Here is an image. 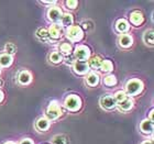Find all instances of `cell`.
I'll list each match as a JSON object with an SVG mask.
<instances>
[{"mask_svg": "<svg viewBox=\"0 0 154 144\" xmlns=\"http://www.w3.org/2000/svg\"><path fill=\"white\" fill-rule=\"evenodd\" d=\"M142 89H143V85H142L141 81L138 79L130 80V81L125 85V91H127V93L130 95V96L138 95L139 93H141Z\"/></svg>", "mask_w": 154, "mask_h": 144, "instance_id": "6da1fadb", "label": "cell"}, {"mask_svg": "<svg viewBox=\"0 0 154 144\" xmlns=\"http://www.w3.org/2000/svg\"><path fill=\"white\" fill-rule=\"evenodd\" d=\"M66 36H67L68 40H71L72 42H77V41H80V40L83 38L84 32L79 26H72L68 28L67 32H66Z\"/></svg>", "mask_w": 154, "mask_h": 144, "instance_id": "7a4b0ae2", "label": "cell"}, {"mask_svg": "<svg viewBox=\"0 0 154 144\" xmlns=\"http://www.w3.org/2000/svg\"><path fill=\"white\" fill-rule=\"evenodd\" d=\"M62 115V109L56 101H52L46 110V117L50 120H55Z\"/></svg>", "mask_w": 154, "mask_h": 144, "instance_id": "3957f363", "label": "cell"}, {"mask_svg": "<svg viewBox=\"0 0 154 144\" xmlns=\"http://www.w3.org/2000/svg\"><path fill=\"white\" fill-rule=\"evenodd\" d=\"M65 106L68 110L71 111H77L79 110L80 106H82V101H80V98L78 96H75V95H71L68 96L65 100Z\"/></svg>", "mask_w": 154, "mask_h": 144, "instance_id": "277c9868", "label": "cell"}, {"mask_svg": "<svg viewBox=\"0 0 154 144\" xmlns=\"http://www.w3.org/2000/svg\"><path fill=\"white\" fill-rule=\"evenodd\" d=\"M90 56V51L89 48L85 46V45H79L77 46L75 50V57L77 58V61H85L88 60Z\"/></svg>", "mask_w": 154, "mask_h": 144, "instance_id": "5b68a950", "label": "cell"}, {"mask_svg": "<svg viewBox=\"0 0 154 144\" xmlns=\"http://www.w3.org/2000/svg\"><path fill=\"white\" fill-rule=\"evenodd\" d=\"M74 71L79 75H84L89 71V66L88 63L85 61H76L74 63Z\"/></svg>", "mask_w": 154, "mask_h": 144, "instance_id": "8992f818", "label": "cell"}, {"mask_svg": "<svg viewBox=\"0 0 154 144\" xmlns=\"http://www.w3.org/2000/svg\"><path fill=\"white\" fill-rule=\"evenodd\" d=\"M100 103H101V106L106 109H113L117 106V101H116L115 98L111 96H106V97H103V98H101Z\"/></svg>", "mask_w": 154, "mask_h": 144, "instance_id": "52a82bcc", "label": "cell"}, {"mask_svg": "<svg viewBox=\"0 0 154 144\" xmlns=\"http://www.w3.org/2000/svg\"><path fill=\"white\" fill-rule=\"evenodd\" d=\"M48 36H51L52 38H60L62 35V33H63V29H62L61 26H58V24H54V26H52L50 28V30L48 31Z\"/></svg>", "mask_w": 154, "mask_h": 144, "instance_id": "ba28073f", "label": "cell"}, {"mask_svg": "<svg viewBox=\"0 0 154 144\" xmlns=\"http://www.w3.org/2000/svg\"><path fill=\"white\" fill-rule=\"evenodd\" d=\"M48 19L55 22V21H58L62 18V11L57 7H53V8H51V9L48 10Z\"/></svg>", "mask_w": 154, "mask_h": 144, "instance_id": "9c48e42d", "label": "cell"}, {"mask_svg": "<svg viewBox=\"0 0 154 144\" xmlns=\"http://www.w3.org/2000/svg\"><path fill=\"white\" fill-rule=\"evenodd\" d=\"M140 129L143 133H146V134H151L153 132V122L151 120H144V121L141 122L140 124Z\"/></svg>", "mask_w": 154, "mask_h": 144, "instance_id": "30bf717a", "label": "cell"}, {"mask_svg": "<svg viewBox=\"0 0 154 144\" xmlns=\"http://www.w3.org/2000/svg\"><path fill=\"white\" fill-rule=\"evenodd\" d=\"M130 20H131V22L134 24V26H140L142 22H143V14L141 12H139V11H134V12L131 13V16H130Z\"/></svg>", "mask_w": 154, "mask_h": 144, "instance_id": "8fae6325", "label": "cell"}, {"mask_svg": "<svg viewBox=\"0 0 154 144\" xmlns=\"http://www.w3.org/2000/svg\"><path fill=\"white\" fill-rule=\"evenodd\" d=\"M31 79H32V76L29 72L23 71L19 74V81L23 85H28V84L31 83Z\"/></svg>", "mask_w": 154, "mask_h": 144, "instance_id": "7c38bea8", "label": "cell"}, {"mask_svg": "<svg viewBox=\"0 0 154 144\" xmlns=\"http://www.w3.org/2000/svg\"><path fill=\"white\" fill-rule=\"evenodd\" d=\"M119 43L122 47H130L132 45V38L128 34H122L119 38Z\"/></svg>", "mask_w": 154, "mask_h": 144, "instance_id": "4fadbf2b", "label": "cell"}, {"mask_svg": "<svg viewBox=\"0 0 154 144\" xmlns=\"http://www.w3.org/2000/svg\"><path fill=\"white\" fill-rule=\"evenodd\" d=\"M116 26H117V30H118L119 32H121V33L127 32V31L129 30V23H128V21H127V20H125V19L118 20V22H117Z\"/></svg>", "mask_w": 154, "mask_h": 144, "instance_id": "5bb4252c", "label": "cell"}, {"mask_svg": "<svg viewBox=\"0 0 154 144\" xmlns=\"http://www.w3.org/2000/svg\"><path fill=\"white\" fill-rule=\"evenodd\" d=\"M101 58L99 57V56H94V57H91L88 61V66L91 68H94V69H96V68H99L100 65H101Z\"/></svg>", "mask_w": 154, "mask_h": 144, "instance_id": "9a60e30c", "label": "cell"}, {"mask_svg": "<svg viewBox=\"0 0 154 144\" xmlns=\"http://www.w3.org/2000/svg\"><path fill=\"white\" fill-rule=\"evenodd\" d=\"M87 84L89 85V86H96L98 81H99V77L98 75L95 73H90L88 76H87Z\"/></svg>", "mask_w": 154, "mask_h": 144, "instance_id": "2e32d148", "label": "cell"}, {"mask_svg": "<svg viewBox=\"0 0 154 144\" xmlns=\"http://www.w3.org/2000/svg\"><path fill=\"white\" fill-rule=\"evenodd\" d=\"M48 125H50V122H48V120H46V119H44V118L38 119V121L36 122V128H38L40 131H45V130H48Z\"/></svg>", "mask_w": 154, "mask_h": 144, "instance_id": "e0dca14e", "label": "cell"}, {"mask_svg": "<svg viewBox=\"0 0 154 144\" xmlns=\"http://www.w3.org/2000/svg\"><path fill=\"white\" fill-rule=\"evenodd\" d=\"M119 107H120V109L123 110V111H129V110L132 109V107H133V103H132V100L127 98V99H125L123 101L119 103Z\"/></svg>", "mask_w": 154, "mask_h": 144, "instance_id": "ac0fdd59", "label": "cell"}, {"mask_svg": "<svg viewBox=\"0 0 154 144\" xmlns=\"http://www.w3.org/2000/svg\"><path fill=\"white\" fill-rule=\"evenodd\" d=\"M12 63V57L10 56V55H7V54H3L0 56V65L3 66V67H8L10 66Z\"/></svg>", "mask_w": 154, "mask_h": 144, "instance_id": "d6986e66", "label": "cell"}, {"mask_svg": "<svg viewBox=\"0 0 154 144\" xmlns=\"http://www.w3.org/2000/svg\"><path fill=\"white\" fill-rule=\"evenodd\" d=\"M100 69H101V72H103V73H108V72H111L113 68V65L112 63L110 61H108V60H106V61H103L101 62V65H100Z\"/></svg>", "mask_w": 154, "mask_h": 144, "instance_id": "ffe728a7", "label": "cell"}, {"mask_svg": "<svg viewBox=\"0 0 154 144\" xmlns=\"http://www.w3.org/2000/svg\"><path fill=\"white\" fill-rule=\"evenodd\" d=\"M61 20H62V26L69 28V26H72V24H73V17H72V14H69V13L64 14V16L61 18Z\"/></svg>", "mask_w": 154, "mask_h": 144, "instance_id": "44dd1931", "label": "cell"}, {"mask_svg": "<svg viewBox=\"0 0 154 144\" xmlns=\"http://www.w3.org/2000/svg\"><path fill=\"white\" fill-rule=\"evenodd\" d=\"M50 60H51L52 63H54V64H57V63H61L63 57H62L61 53H58V52H53L50 56Z\"/></svg>", "mask_w": 154, "mask_h": 144, "instance_id": "7402d4cb", "label": "cell"}, {"mask_svg": "<svg viewBox=\"0 0 154 144\" xmlns=\"http://www.w3.org/2000/svg\"><path fill=\"white\" fill-rule=\"evenodd\" d=\"M103 83H105L106 86H115L116 84H117V78L113 75H108L107 77H105Z\"/></svg>", "mask_w": 154, "mask_h": 144, "instance_id": "603a6c76", "label": "cell"}, {"mask_svg": "<svg viewBox=\"0 0 154 144\" xmlns=\"http://www.w3.org/2000/svg\"><path fill=\"white\" fill-rule=\"evenodd\" d=\"M144 42L146 44H150V45H153V30H150V31H146L144 33Z\"/></svg>", "mask_w": 154, "mask_h": 144, "instance_id": "cb8c5ba5", "label": "cell"}, {"mask_svg": "<svg viewBox=\"0 0 154 144\" xmlns=\"http://www.w3.org/2000/svg\"><path fill=\"white\" fill-rule=\"evenodd\" d=\"M5 50H6V52H7L6 54L10 55V56H11V54H14L16 51H17L16 46H14L12 43H7L6 46H5Z\"/></svg>", "mask_w": 154, "mask_h": 144, "instance_id": "d4e9b609", "label": "cell"}, {"mask_svg": "<svg viewBox=\"0 0 154 144\" xmlns=\"http://www.w3.org/2000/svg\"><path fill=\"white\" fill-rule=\"evenodd\" d=\"M60 50H61L62 53H63V54H65V55L71 54V52H72V46H71V44H68V43H63V44L61 45V47H60Z\"/></svg>", "mask_w": 154, "mask_h": 144, "instance_id": "484cf974", "label": "cell"}, {"mask_svg": "<svg viewBox=\"0 0 154 144\" xmlns=\"http://www.w3.org/2000/svg\"><path fill=\"white\" fill-rule=\"evenodd\" d=\"M113 98L116 99V101H117V103H121V101H123L125 99H127L128 97L125 96V93H123V91H118V93L115 95V97H113Z\"/></svg>", "mask_w": 154, "mask_h": 144, "instance_id": "4316f807", "label": "cell"}, {"mask_svg": "<svg viewBox=\"0 0 154 144\" xmlns=\"http://www.w3.org/2000/svg\"><path fill=\"white\" fill-rule=\"evenodd\" d=\"M53 142H54V144H65L66 143V139L63 135H56Z\"/></svg>", "mask_w": 154, "mask_h": 144, "instance_id": "83f0119b", "label": "cell"}, {"mask_svg": "<svg viewBox=\"0 0 154 144\" xmlns=\"http://www.w3.org/2000/svg\"><path fill=\"white\" fill-rule=\"evenodd\" d=\"M38 36L40 38H48V30H45V29H40L38 31Z\"/></svg>", "mask_w": 154, "mask_h": 144, "instance_id": "f1b7e54d", "label": "cell"}, {"mask_svg": "<svg viewBox=\"0 0 154 144\" xmlns=\"http://www.w3.org/2000/svg\"><path fill=\"white\" fill-rule=\"evenodd\" d=\"M77 5H78V2H77L76 0H68V1H66V6L68 8H71V9H75Z\"/></svg>", "mask_w": 154, "mask_h": 144, "instance_id": "f546056e", "label": "cell"}, {"mask_svg": "<svg viewBox=\"0 0 154 144\" xmlns=\"http://www.w3.org/2000/svg\"><path fill=\"white\" fill-rule=\"evenodd\" d=\"M20 144H33V142L30 139H24V140H22V141L20 142Z\"/></svg>", "mask_w": 154, "mask_h": 144, "instance_id": "4dcf8cb0", "label": "cell"}, {"mask_svg": "<svg viewBox=\"0 0 154 144\" xmlns=\"http://www.w3.org/2000/svg\"><path fill=\"white\" fill-rule=\"evenodd\" d=\"M3 100V93H2V91H0V103Z\"/></svg>", "mask_w": 154, "mask_h": 144, "instance_id": "1f68e13d", "label": "cell"}, {"mask_svg": "<svg viewBox=\"0 0 154 144\" xmlns=\"http://www.w3.org/2000/svg\"><path fill=\"white\" fill-rule=\"evenodd\" d=\"M56 1H42V3H55Z\"/></svg>", "mask_w": 154, "mask_h": 144, "instance_id": "d6a6232c", "label": "cell"}, {"mask_svg": "<svg viewBox=\"0 0 154 144\" xmlns=\"http://www.w3.org/2000/svg\"><path fill=\"white\" fill-rule=\"evenodd\" d=\"M150 118H151V121L153 122V110H152L151 113H150Z\"/></svg>", "mask_w": 154, "mask_h": 144, "instance_id": "836d02e7", "label": "cell"}, {"mask_svg": "<svg viewBox=\"0 0 154 144\" xmlns=\"http://www.w3.org/2000/svg\"><path fill=\"white\" fill-rule=\"evenodd\" d=\"M142 144H153V143H152V141H145V142H143Z\"/></svg>", "mask_w": 154, "mask_h": 144, "instance_id": "e575fe53", "label": "cell"}, {"mask_svg": "<svg viewBox=\"0 0 154 144\" xmlns=\"http://www.w3.org/2000/svg\"><path fill=\"white\" fill-rule=\"evenodd\" d=\"M2 84H3V81H2V79H0V87L2 86Z\"/></svg>", "mask_w": 154, "mask_h": 144, "instance_id": "d590c367", "label": "cell"}, {"mask_svg": "<svg viewBox=\"0 0 154 144\" xmlns=\"http://www.w3.org/2000/svg\"><path fill=\"white\" fill-rule=\"evenodd\" d=\"M6 144H14V143H12V142H8V143H6Z\"/></svg>", "mask_w": 154, "mask_h": 144, "instance_id": "8d00e7d4", "label": "cell"}]
</instances>
